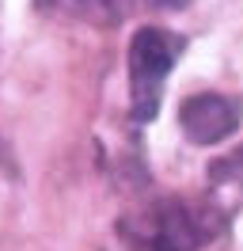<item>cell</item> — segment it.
Masks as SVG:
<instances>
[{
    "instance_id": "3",
    "label": "cell",
    "mask_w": 243,
    "mask_h": 251,
    "mask_svg": "<svg viewBox=\"0 0 243 251\" xmlns=\"http://www.w3.org/2000/svg\"><path fill=\"white\" fill-rule=\"evenodd\" d=\"M240 122H243V107L232 95L197 92L190 99H182L179 107V126L190 145H220L240 129Z\"/></svg>"
},
{
    "instance_id": "1",
    "label": "cell",
    "mask_w": 243,
    "mask_h": 251,
    "mask_svg": "<svg viewBox=\"0 0 243 251\" xmlns=\"http://www.w3.org/2000/svg\"><path fill=\"white\" fill-rule=\"evenodd\" d=\"M122 240L137 251H201L228 228L220 209L197 198H156L122 217Z\"/></svg>"
},
{
    "instance_id": "4",
    "label": "cell",
    "mask_w": 243,
    "mask_h": 251,
    "mask_svg": "<svg viewBox=\"0 0 243 251\" xmlns=\"http://www.w3.org/2000/svg\"><path fill=\"white\" fill-rule=\"evenodd\" d=\"M106 4V23H118L122 16H129L133 8H156V12H175L190 0H103Z\"/></svg>"
},
{
    "instance_id": "2",
    "label": "cell",
    "mask_w": 243,
    "mask_h": 251,
    "mask_svg": "<svg viewBox=\"0 0 243 251\" xmlns=\"http://www.w3.org/2000/svg\"><path fill=\"white\" fill-rule=\"evenodd\" d=\"M186 38L164 27H137L129 38V114L133 122H152L164 103V80L175 69Z\"/></svg>"
}]
</instances>
